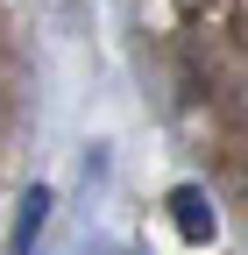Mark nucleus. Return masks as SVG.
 Here are the masks:
<instances>
[{
	"label": "nucleus",
	"instance_id": "f257e3e1",
	"mask_svg": "<svg viewBox=\"0 0 248 255\" xmlns=\"http://www.w3.org/2000/svg\"><path fill=\"white\" fill-rule=\"evenodd\" d=\"M170 220H177V234L192 241V248H206L213 234H220V213H213V199H206L199 184H177L170 191Z\"/></svg>",
	"mask_w": 248,
	"mask_h": 255
},
{
	"label": "nucleus",
	"instance_id": "f03ea898",
	"mask_svg": "<svg viewBox=\"0 0 248 255\" xmlns=\"http://www.w3.org/2000/svg\"><path fill=\"white\" fill-rule=\"evenodd\" d=\"M43 220H50V191H28V199H21V220H14V241H7V255H28V241L43 234Z\"/></svg>",
	"mask_w": 248,
	"mask_h": 255
}]
</instances>
